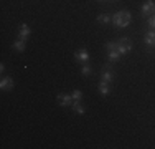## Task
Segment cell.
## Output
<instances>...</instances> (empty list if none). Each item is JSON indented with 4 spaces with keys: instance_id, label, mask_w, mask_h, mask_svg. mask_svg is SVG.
Listing matches in <instances>:
<instances>
[{
    "instance_id": "7a4b0ae2",
    "label": "cell",
    "mask_w": 155,
    "mask_h": 149,
    "mask_svg": "<svg viewBox=\"0 0 155 149\" xmlns=\"http://www.w3.org/2000/svg\"><path fill=\"white\" fill-rule=\"evenodd\" d=\"M106 50H107V60L109 61H119L120 57L122 55L119 53V50H117V45L114 43V42H109V43H106Z\"/></svg>"
},
{
    "instance_id": "3957f363",
    "label": "cell",
    "mask_w": 155,
    "mask_h": 149,
    "mask_svg": "<svg viewBox=\"0 0 155 149\" xmlns=\"http://www.w3.org/2000/svg\"><path fill=\"white\" fill-rule=\"evenodd\" d=\"M116 45H117V50H119L120 55H127L129 51L132 50V42H130V38H127V36L120 38Z\"/></svg>"
},
{
    "instance_id": "8fae6325",
    "label": "cell",
    "mask_w": 155,
    "mask_h": 149,
    "mask_svg": "<svg viewBox=\"0 0 155 149\" xmlns=\"http://www.w3.org/2000/svg\"><path fill=\"white\" fill-rule=\"evenodd\" d=\"M13 50H17V51H20V53H23L25 51V47H27V40H21V38H17L15 42H13Z\"/></svg>"
},
{
    "instance_id": "8992f818",
    "label": "cell",
    "mask_w": 155,
    "mask_h": 149,
    "mask_svg": "<svg viewBox=\"0 0 155 149\" xmlns=\"http://www.w3.org/2000/svg\"><path fill=\"white\" fill-rule=\"evenodd\" d=\"M140 12H142V15H147V17H149V15H153L155 13V2L153 0H147L142 5Z\"/></svg>"
},
{
    "instance_id": "9c48e42d",
    "label": "cell",
    "mask_w": 155,
    "mask_h": 149,
    "mask_svg": "<svg viewBox=\"0 0 155 149\" xmlns=\"http://www.w3.org/2000/svg\"><path fill=\"white\" fill-rule=\"evenodd\" d=\"M143 42L149 48H155V30H150V32L145 33V38H143Z\"/></svg>"
},
{
    "instance_id": "9a60e30c",
    "label": "cell",
    "mask_w": 155,
    "mask_h": 149,
    "mask_svg": "<svg viewBox=\"0 0 155 149\" xmlns=\"http://www.w3.org/2000/svg\"><path fill=\"white\" fill-rule=\"evenodd\" d=\"M81 73H83L84 76L91 74V66H89V63H83V68H81Z\"/></svg>"
},
{
    "instance_id": "5bb4252c",
    "label": "cell",
    "mask_w": 155,
    "mask_h": 149,
    "mask_svg": "<svg viewBox=\"0 0 155 149\" xmlns=\"http://www.w3.org/2000/svg\"><path fill=\"white\" fill-rule=\"evenodd\" d=\"M71 108H73V111H74V113H78V114H84V108H83V104H81L79 101H73Z\"/></svg>"
},
{
    "instance_id": "e0dca14e",
    "label": "cell",
    "mask_w": 155,
    "mask_h": 149,
    "mask_svg": "<svg viewBox=\"0 0 155 149\" xmlns=\"http://www.w3.org/2000/svg\"><path fill=\"white\" fill-rule=\"evenodd\" d=\"M149 27H150V30H155V13L149 17Z\"/></svg>"
},
{
    "instance_id": "277c9868",
    "label": "cell",
    "mask_w": 155,
    "mask_h": 149,
    "mask_svg": "<svg viewBox=\"0 0 155 149\" xmlns=\"http://www.w3.org/2000/svg\"><path fill=\"white\" fill-rule=\"evenodd\" d=\"M101 80L102 81H106V83H112V80H114V71H112V68H110L109 65H104V68H102V73H101Z\"/></svg>"
},
{
    "instance_id": "ba28073f",
    "label": "cell",
    "mask_w": 155,
    "mask_h": 149,
    "mask_svg": "<svg viewBox=\"0 0 155 149\" xmlns=\"http://www.w3.org/2000/svg\"><path fill=\"white\" fill-rule=\"evenodd\" d=\"M73 96L71 95H64V93H60L58 95V103H60V106H71L73 104Z\"/></svg>"
},
{
    "instance_id": "52a82bcc",
    "label": "cell",
    "mask_w": 155,
    "mask_h": 149,
    "mask_svg": "<svg viewBox=\"0 0 155 149\" xmlns=\"http://www.w3.org/2000/svg\"><path fill=\"white\" fill-rule=\"evenodd\" d=\"M12 88H13L12 76H3L2 80H0V89H2V91H10Z\"/></svg>"
},
{
    "instance_id": "6da1fadb",
    "label": "cell",
    "mask_w": 155,
    "mask_h": 149,
    "mask_svg": "<svg viewBox=\"0 0 155 149\" xmlns=\"http://www.w3.org/2000/svg\"><path fill=\"white\" fill-rule=\"evenodd\" d=\"M130 22H132V15L127 10H120V12L114 13V17H112V23L117 28H125Z\"/></svg>"
},
{
    "instance_id": "2e32d148",
    "label": "cell",
    "mask_w": 155,
    "mask_h": 149,
    "mask_svg": "<svg viewBox=\"0 0 155 149\" xmlns=\"http://www.w3.org/2000/svg\"><path fill=\"white\" fill-rule=\"evenodd\" d=\"M71 96H73V99H74V101H81V98H83V93H81L79 89H74V91L71 93Z\"/></svg>"
},
{
    "instance_id": "4fadbf2b",
    "label": "cell",
    "mask_w": 155,
    "mask_h": 149,
    "mask_svg": "<svg viewBox=\"0 0 155 149\" xmlns=\"http://www.w3.org/2000/svg\"><path fill=\"white\" fill-rule=\"evenodd\" d=\"M110 15L109 13H101V15H97V22L99 23H104V25H107V23H110Z\"/></svg>"
},
{
    "instance_id": "30bf717a",
    "label": "cell",
    "mask_w": 155,
    "mask_h": 149,
    "mask_svg": "<svg viewBox=\"0 0 155 149\" xmlns=\"http://www.w3.org/2000/svg\"><path fill=\"white\" fill-rule=\"evenodd\" d=\"M28 36H30V27H28L27 23H21L20 28H18V38L28 40Z\"/></svg>"
},
{
    "instance_id": "7c38bea8",
    "label": "cell",
    "mask_w": 155,
    "mask_h": 149,
    "mask_svg": "<svg viewBox=\"0 0 155 149\" xmlns=\"http://www.w3.org/2000/svg\"><path fill=\"white\" fill-rule=\"evenodd\" d=\"M109 91H110L109 83H106V81H102V80H101V83H99V93H101L102 96H107V95H109Z\"/></svg>"
},
{
    "instance_id": "5b68a950",
    "label": "cell",
    "mask_w": 155,
    "mask_h": 149,
    "mask_svg": "<svg viewBox=\"0 0 155 149\" xmlns=\"http://www.w3.org/2000/svg\"><path fill=\"white\" fill-rule=\"evenodd\" d=\"M74 60L76 61H81V63H87L89 61V51L86 48H79V50L74 51Z\"/></svg>"
}]
</instances>
